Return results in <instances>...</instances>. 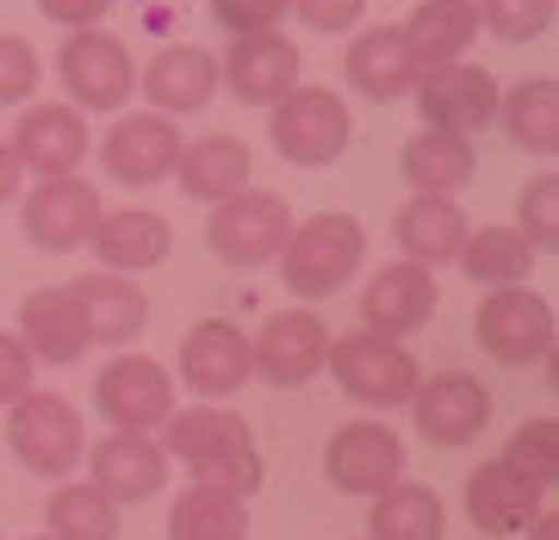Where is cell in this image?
Instances as JSON below:
<instances>
[{
  "mask_svg": "<svg viewBox=\"0 0 559 540\" xmlns=\"http://www.w3.org/2000/svg\"><path fill=\"white\" fill-rule=\"evenodd\" d=\"M441 528H448V509L417 479H399L392 491H380L373 516H367V540H441Z\"/></svg>",
  "mask_w": 559,
  "mask_h": 540,
  "instance_id": "cell-32",
  "label": "cell"
},
{
  "mask_svg": "<svg viewBox=\"0 0 559 540\" xmlns=\"http://www.w3.org/2000/svg\"><path fill=\"white\" fill-rule=\"evenodd\" d=\"M87 466H94V491H106L112 503H143L156 497L162 484H168V447L156 435H138V429H112L106 441L87 447Z\"/></svg>",
  "mask_w": 559,
  "mask_h": 540,
  "instance_id": "cell-16",
  "label": "cell"
},
{
  "mask_svg": "<svg viewBox=\"0 0 559 540\" xmlns=\"http://www.w3.org/2000/svg\"><path fill=\"white\" fill-rule=\"evenodd\" d=\"M399 32H404V44L417 50L423 69L466 62V50L479 38V7H473V0H417Z\"/></svg>",
  "mask_w": 559,
  "mask_h": 540,
  "instance_id": "cell-29",
  "label": "cell"
},
{
  "mask_svg": "<svg viewBox=\"0 0 559 540\" xmlns=\"http://www.w3.org/2000/svg\"><path fill=\"white\" fill-rule=\"evenodd\" d=\"M87 249L100 255L106 274H143V267H162L168 261L175 230H168V218L143 212V205H119V212H100Z\"/></svg>",
  "mask_w": 559,
  "mask_h": 540,
  "instance_id": "cell-24",
  "label": "cell"
},
{
  "mask_svg": "<svg viewBox=\"0 0 559 540\" xmlns=\"http://www.w3.org/2000/svg\"><path fill=\"white\" fill-rule=\"evenodd\" d=\"M323 355H330L323 317L305 311V304H293V311H274L255 329V341H249V373H261L280 392H299V385H311L323 373Z\"/></svg>",
  "mask_w": 559,
  "mask_h": 540,
  "instance_id": "cell-9",
  "label": "cell"
},
{
  "mask_svg": "<svg viewBox=\"0 0 559 540\" xmlns=\"http://www.w3.org/2000/svg\"><path fill=\"white\" fill-rule=\"evenodd\" d=\"M460 274L479 286H522L528 267H535V249L522 242V230H503V224H485V230H466L460 242Z\"/></svg>",
  "mask_w": 559,
  "mask_h": 540,
  "instance_id": "cell-33",
  "label": "cell"
},
{
  "mask_svg": "<svg viewBox=\"0 0 559 540\" xmlns=\"http://www.w3.org/2000/svg\"><path fill=\"white\" fill-rule=\"evenodd\" d=\"M367 261V230L348 212H318V218L293 224V237L280 249V280L299 299H330L355 280V267Z\"/></svg>",
  "mask_w": 559,
  "mask_h": 540,
  "instance_id": "cell-1",
  "label": "cell"
},
{
  "mask_svg": "<svg viewBox=\"0 0 559 540\" xmlns=\"http://www.w3.org/2000/svg\"><path fill=\"white\" fill-rule=\"evenodd\" d=\"M323 367L336 373V385L355 404H373V410H399L417 392V360L411 348H399L392 336H373V329H348V336H330V355Z\"/></svg>",
  "mask_w": 559,
  "mask_h": 540,
  "instance_id": "cell-2",
  "label": "cell"
},
{
  "mask_svg": "<svg viewBox=\"0 0 559 540\" xmlns=\"http://www.w3.org/2000/svg\"><path fill=\"white\" fill-rule=\"evenodd\" d=\"M540 516V484L522 479L510 460H485L473 479H466V521L479 535H522L528 521Z\"/></svg>",
  "mask_w": 559,
  "mask_h": 540,
  "instance_id": "cell-23",
  "label": "cell"
},
{
  "mask_svg": "<svg viewBox=\"0 0 559 540\" xmlns=\"http://www.w3.org/2000/svg\"><path fill=\"white\" fill-rule=\"evenodd\" d=\"M69 292L81 299V317H87V336L106 341V348H119V341H138L143 323H150V299H143V286L131 274H81L69 280Z\"/></svg>",
  "mask_w": 559,
  "mask_h": 540,
  "instance_id": "cell-26",
  "label": "cell"
},
{
  "mask_svg": "<svg viewBox=\"0 0 559 540\" xmlns=\"http://www.w3.org/2000/svg\"><path fill=\"white\" fill-rule=\"evenodd\" d=\"M13 156H20L25 175L38 180H62L75 175L81 161H87V149H94V137H87V119H81L75 106H25V119L13 124Z\"/></svg>",
  "mask_w": 559,
  "mask_h": 540,
  "instance_id": "cell-15",
  "label": "cell"
},
{
  "mask_svg": "<svg viewBox=\"0 0 559 540\" xmlns=\"http://www.w3.org/2000/svg\"><path fill=\"white\" fill-rule=\"evenodd\" d=\"M293 13V0H212V20L230 38H255V32H280V20Z\"/></svg>",
  "mask_w": 559,
  "mask_h": 540,
  "instance_id": "cell-40",
  "label": "cell"
},
{
  "mask_svg": "<svg viewBox=\"0 0 559 540\" xmlns=\"http://www.w3.org/2000/svg\"><path fill=\"white\" fill-rule=\"evenodd\" d=\"M479 348L498 367H528V360H547V348L559 341L554 304L528 292V286H491L479 304Z\"/></svg>",
  "mask_w": 559,
  "mask_h": 540,
  "instance_id": "cell-7",
  "label": "cell"
},
{
  "mask_svg": "<svg viewBox=\"0 0 559 540\" xmlns=\"http://www.w3.org/2000/svg\"><path fill=\"white\" fill-rule=\"evenodd\" d=\"M503 460L516 466L522 479H535L540 491H547V484L559 479V422H554V417H528L516 435H510Z\"/></svg>",
  "mask_w": 559,
  "mask_h": 540,
  "instance_id": "cell-36",
  "label": "cell"
},
{
  "mask_svg": "<svg viewBox=\"0 0 559 540\" xmlns=\"http://www.w3.org/2000/svg\"><path fill=\"white\" fill-rule=\"evenodd\" d=\"M342 75L355 87L360 100H404L411 87L423 81V62L417 50L404 44L399 25H367L355 44H348V57H342Z\"/></svg>",
  "mask_w": 559,
  "mask_h": 540,
  "instance_id": "cell-21",
  "label": "cell"
},
{
  "mask_svg": "<svg viewBox=\"0 0 559 540\" xmlns=\"http://www.w3.org/2000/svg\"><path fill=\"white\" fill-rule=\"evenodd\" d=\"M32 373H38L32 348H25L20 336H7V329H0V404H20L25 392H32Z\"/></svg>",
  "mask_w": 559,
  "mask_h": 540,
  "instance_id": "cell-41",
  "label": "cell"
},
{
  "mask_svg": "<svg viewBox=\"0 0 559 540\" xmlns=\"http://www.w3.org/2000/svg\"><path fill=\"white\" fill-rule=\"evenodd\" d=\"M249 535V503L224 497V491H180L168 503V540H242Z\"/></svg>",
  "mask_w": 559,
  "mask_h": 540,
  "instance_id": "cell-34",
  "label": "cell"
},
{
  "mask_svg": "<svg viewBox=\"0 0 559 540\" xmlns=\"http://www.w3.org/2000/svg\"><path fill=\"white\" fill-rule=\"evenodd\" d=\"M20 175H25V168H20V156H13V143L0 137V205L20 193Z\"/></svg>",
  "mask_w": 559,
  "mask_h": 540,
  "instance_id": "cell-44",
  "label": "cell"
},
{
  "mask_svg": "<svg viewBox=\"0 0 559 540\" xmlns=\"http://www.w3.org/2000/svg\"><path fill=\"white\" fill-rule=\"evenodd\" d=\"M348 137H355V119H348L342 94H330V87H293L267 119V143L293 168H330L348 149Z\"/></svg>",
  "mask_w": 559,
  "mask_h": 540,
  "instance_id": "cell-5",
  "label": "cell"
},
{
  "mask_svg": "<svg viewBox=\"0 0 559 540\" xmlns=\"http://www.w3.org/2000/svg\"><path fill=\"white\" fill-rule=\"evenodd\" d=\"M50 540H119V503L94 484H57L44 503Z\"/></svg>",
  "mask_w": 559,
  "mask_h": 540,
  "instance_id": "cell-35",
  "label": "cell"
},
{
  "mask_svg": "<svg viewBox=\"0 0 559 540\" xmlns=\"http://www.w3.org/2000/svg\"><path fill=\"white\" fill-rule=\"evenodd\" d=\"M479 156H473V137H448V131H417V137L404 143L399 156V175L411 193H429V200H448L460 193L466 180H473Z\"/></svg>",
  "mask_w": 559,
  "mask_h": 540,
  "instance_id": "cell-30",
  "label": "cell"
},
{
  "mask_svg": "<svg viewBox=\"0 0 559 540\" xmlns=\"http://www.w3.org/2000/svg\"><path fill=\"white\" fill-rule=\"evenodd\" d=\"M528 540H559V509H540V516L528 521Z\"/></svg>",
  "mask_w": 559,
  "mask_h": 540,
  "instance_id": "cell-45",
  "label": "cell"
},
{
  "mask_svg": "<svg viewBox=\"0 0 559 540\" xmlns=\"http://www.w3.org/2000/svg\"><path fill=\"white\" fill-rule=\"evenodd\" d=\"M436 317V274L429 267H417V261H392V267H380L373 280H367V292H360V323L373 329V336H411V329H423V323Z\"/></svg>",
  "mask_w": 559,
  "mask_h": 540,
  "instance_id": "cell-20",
  "label": "cell"
},
{
  "mask_svg": "<svg viewBox=\"0 0 559 540\" xmlns=\"http://www.w3.org/2000/svg\"><path fill=\"white\" fill-rule=\"evenodd\" d=\"M57 75L69 87V106L81 119L87 112H119L131 94H138V62L106 25H87V32H69V44L57 50Z\"/></svg>",
  "mask_w": 559,
  "mask_h": 540,
  "instance_id": "cell-4",
  "label": "cell"
},
{
  "mask_svg": "<svg viewBox=\"0 0 559 540\" xmlns=\"http://www.w3.org/2000/svg\"><path fill=\"white\" fill-rule=\"evenodd\" d=\"M38 75H44L38 50L13 32H0V106H25L38 94Z\"/></svg>",
  "mask_w": 559,
  "mask_h": 540,
  "instance_id": "cell-39",
  "label": "cell"
},
{
  "mask_svg": "<svg viewBox=\"0 0 559 540\" xmlns=\"http://www.w3.org/2000/svg\"><path fill=\"white\" fill-rule=\"evenodd\" d=\"M249 168H255V161H249V143L230 137V131H212V137H200V143H180L175 180H180L187 200L218 205V200H230V193L249 187Z\"/></svg>",
  "mask_w": 559,
  "mask_h": 540,
  "instance_id": "cell-27",
  "label": "cell"
},
{
  "mask_svg": "<svg viewBox=\"0 0 559 540\" xmlns=\"http://www.w3.org/2000/svg\"><path fill=\"white\" fill-rule=\"evenodd\" d=\"M94 410H100L112 429H138L150 435L156 422L175 417V380L168 367L150 355H112L94 380Z\"/></svg>",
  "mask_w": 559,
  "mask_h": 540,
  "instance_id": "cell-11",
  "label": "cell"
},
{
  "mask_svg": "<svg viewBox=\"0 0 559 540\" xmlns=\"http://www.w3.org/2000/svg\"><path fill=\"white\" fill-rule=\"evenodd\" d=\"M218 81L237 94L242 106H280L293 87H299V44L286 32H255V38H237L230 57L218 62Z\"/></svg>",
  "mask_w": 559,
  "mask_h": 540,
  "instance_id": "cell-18",
  "label": "cell"
},
{
  "mask_svg": "<svg viewBox=\"0 0 559 540\" xmlns=\"http://www.w3.org/2000/svg\"><path fill=\"white\" fill-rule=\"evenodd\" d=\"M392 230H399V261H417V267H448V261L460 255V242H466V212H460L454 200H429V193H417V200L399 205V218H392Z\"/></svg>",
  "mask_w": 559,
  "mask_h": 540,
  "instance_id": "cell-28",
  "label": "cell"
},
{
  "mask_svg": "<svg viewBox=\"0 0 559 540\" xmlns=\"http://www.w3.org/2000/svg\"><path fill=\"white\" fill-rule=\"evenodd\" d=\"M180 380L200 392V404H218L249 385V336L230 317H205L180 341Z\"/></svg>",
  "mask_w": 559,
  "mask_h": 540,
  "instance_id": "cell-17",
  "label": "cell"
},
{
  "mask_svg": "<svg viewBox=\"0 0 559 540\" xmlns=\"http://www.w3.org/2000/svg\"><path fill=\"white\" fill-rule=\"evenodd\" d=\"M423 112V131H448V137H473L498 119V81L479 62H441V69H423V81L411 87Z\"/></svg>",
  "mask_w": 559,
  "mask_h": 540,
  "instance_id": "cell-8",
  "label": "cell"
},
{
  "mask_svg": "<svg viewBox=\"0 0 559 540\" xmlns=\"http://www.w3.org/2000/svg\"><path fill=\"white\" fill-rule=\"evenodd\" d=\"M180 143L187 137L175 131V119H162V112H124V119H112V131H106L100 161L119 187H156V180L175 175Z\"/></svg>",
  "mask_w": 559,
  "mask_h": 540,
  "instance_id": "cell-14",
  "label": "cell"
},
{
  "mask_svg": "<svg viewBox=\"0 0 559 540\" xmlns=\"http://www.w3.org/2000/svg\"><path fill=\"white\" fill-rule=\"evenodd\" d=\"M100 187L81 175H62V180H38L20 205V224H25V242L44 249V255H69V249H87L94 224H100Z\"/></svg>",
  "mask_w": 559,
  "mask_h": 540,
  "instance_id": "cell-10",
  "label": "cell"
},
{
  "mask_svg": "<svg viewBox=\"0 0 559 540\" xmlns=\"http://www.w3.org/2000/svg\"><path fill=\"white\" fill-rule=\"evenodd\" d=\"M411 422H417V435L436 441V447H466V441H479L485 422H491V392H485V380H473V373L417 380V392H411Z\"/></svg>",
  "mask_w": 559,
  "mask_h": 540,
  "instance_id": "cell-13",
  "label": "cell"
},
{
  "mask_svg": "<svg viewBox=\"0 0 559 540\" xmlns=\"http://www.w3.org/2000/svg\"><path fill=\"white\" fill-rule=\"evenodd\" d=\"M168 435H162V447H168V460H180L193 479H200L205 466L230 460L237 447H249V422L237 417V410H224V404H193V410H175V417L162 422Z\"/></svg>",
  "mask_w": 559,
  "mask_h": 540,
  "instance_id": "cell-25",
  "label": "cell"
},
{
  "mask_svg": "<svg viewBox=\"0 0 559 540\" xmlns=\"http://www.w3.org/2000/svg\"><path fill=\"white\" fill-rule=\"evenodd\" d=\"M293 13L311 32H355L360 13H367V0H293Z\"/></svg>",
  "mask_w": 559,
  "mask_h": 540,
  "instance_id": "cell-42",
  "label": "cell"
},
{
  "mask_svg": "<svg viewBox=\"0 0 559 540\" xmlns=\"http://www.w3.org/2000/svg\"><path fill=\"white\" fill-rule=\"evenodd\" d=\"M38 540H50V535H38Z\"/></svg>",
  "mask_w": 559,
  "mask_h": 540,
  "instance_id": "cell-46",
  "label": "cell"
},
{
  "mask_svg": "<svg viewBox=\"0 0 559 540\" xmlns=\"http://www.w3.org/2000/svg\"><path fill=\"white\" fill-rule=\"evenodd\" d=\"M286 237H293V212H286V200L280 193H230V200L212 205V218H205V249L224 261V267H267V261H280V249H286Z\"/></svg>",
  "mask_w": 559,
  "mask_h": 540,
  "instance_id": "cell-3",
  "label": "cell"
},
{
  "mask_svg": "<svg viewBox=\"0 0 559 540\" xmlns=\"http://www.w3.org/2000/svg\"><path fill=\"white\" fill-rule=\"evenodd\" d=\"M106 7L112 0H38V13L50 25H69V32H87V25H100L106 20Z\"/></svg>",
  "mask_w": 559,
  "mask_h": 540,
  "instance_id": "cell-43",
  "label": "cell"
},
{
  "mask_svg": "<svg viewBox=\"0 0 559 540\" xmlns=\"http://www.w3.org/2000/svg\"><path fill=\"white\" fill-rule=\"evenodd\" d=\"M81 441L87 435H81L75 404H62L57 392H25L20 404H7V447H13V460H20L25 472L62 479V472L87 454Z\"/></svg>",
  "mask_w": 559,
  "mask_h": 540,
  "instance_id": "cell-6",
  "label": "cell"
},
{
  "mask_svg": "<svg viewBox=\"0 0 559 540\" xmlns=\"http://www.w3.org/2000/svg\"><path fill=\"white\" fill-rule=\"evenodd\" d=\"M138 87H143V100H150V112H162V119L205 112V106L218 100V57L205 44H168V50L150 57Z\"/></svg>",
  "mask_w": 559,
  "mask_h": 540,
  "instance_id": "cell-19",
  "label": "cell"
},
{
  "mask_svg": "<svg viewBox=\"0 0 559 540\" xmlns=\"http://www.w3.org/2000/svg\"><path fill=\"white\" fill-rule=\"evenodd\" d=\"M323 472L342 497H380L404 479V441L385 422H342L323 447Z\"/></svg>",
  "mask_w": 559,
  "mask_h": 540,
  "instance_id": "cell-12",
  "label": "cell"
},
{
  "mask_svg": "<svg viewBox=\"0 0 559 540\" xmlns=\"http://www.w3.org/2000/svg\"><path fill=\"white\" fill-rule=\"evenodd\" d=\"M516 230L535 255L540 249H547V255L559 249V175H535L516 193Z\"/></svg>",
  "mask_w": 559,
  "mask_h": 540,
  "instance_id": "cell-37",
  "label": "cell"
},
{
  "mask_svg": "<svg viewBox=\"0 0 559 540\" xmlns=\"http://www.w3.org/2000/svg\"><path fill=\"white\" fill-rule=\"evenodd\" d=\"M491 124H503V137L516 149H528V156H559V81H547V75L516 81L498 100Z\"/></svg>",
  "mask_w": 559,
  "mask_h": 540,
  "instance_id": "cell-31",
  "label": "cell"
},
{
  "mask_svg": "<svg viewBox=\"0 0 559 540\" xmlns=\"http://www.w3.org/2000/svg\"><path fill=\"white\" fill-rule=\"evenodd\" d=\"M479 7V25L503 44H535L547 25H554L559 0H473Z\"/></svg>",
  "mask_w": 559,
  "mask_h": 540,
  "instance_id": "cell-38",
  "label": "cell"
},
{
  "mask_svg": "<svg viewBox=\"0 0 559 540\" xmlns=\"http://www.w3.org/2000/svg\"><path fill=\"white\" fill-rule=\"evenodd\" d=\"M20 341L32 348V360H50V367H75V360L94 348L87 317H81V299L69 286H38V292H25Z\"/></svg>",
  "mask_w": 559,
  "mask_h": 540,
  "instance_id": "cell-22",
  "label": "cell"
}]
</instances>
